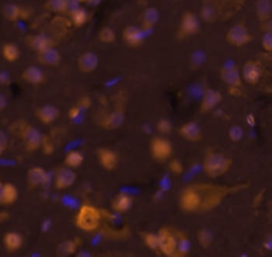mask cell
Listing matches in <instances>:
<instances>
[{"instance_id":"obj_1","label":"cell","mask_w":272,"mask_h":257,"mask_svg":"<svg viewBox=\"0 0 272 257\" xmlns=\"http://www.w3.org/2000/svg\"><path fill=\"white\" fill-rule=\"evenodd\" d=\"M241 186H221L209 183H197L184 187L179 196V206L185 213L210 212L222 203L229 195Z\"/></svg>"},{"instance_id":"obj_2","label":"cell","mask_w":272,"mask_h":257,"mask_svg":"<svg viewBox=\"0 0 272 257\" xmlns=\"http://www.w3.org/2000/svg\"><path fill=\"white\" fill-rule=\"evenodd\" d=\"M158 238V251L165 257H186L190 251V242L182 231L163 227L156 233Z\"/></svg>"},{"instance_id":"obj_3","label":"cell","mask_w":272,"mask_h":257,"mask_svg":"<svg viewBox=\"0 0 272 257\" xmlns=\"http://www.w3.org/2000/svg\"><path fill=\"white\" fill-rule=\"evenodd\" d=\"M233 165V160L218 152H209L203 158L204 173L211 179H218L225 175Z\"/></svg>"},{"instance_id":"obj_4","label":"cell","mask_w":272,"mask_h":257,"mask_svg":"<svg viewBox=\"0 0 272 257\" xmlns=\"http://www.w3.org/2000/svg\"><path fill=\"white\" fill-rule=\"evenodd\" d=\"M102 213L92 204H83L75 217V224L83 232H94L100 227Z\"/></svg>"},{"instance_id":"obj_5","label":"cell","mask_w":272,"mask_h":257,"mask_svg":"<svg viewBox=\"0 0 272 257\" xmlns=\"http://www.w3.org/2000/svg\"><path fill=\"white\" fill-rule=\"evenodd\" d=\"M173 153V146L170 140L162 136H156L150 141V154L157 162H165Z\"/></svg>"},{"instance_id":"obj_6","label":"cell","mask_w":272,"mask_h":257,"mask_svg":"<svg viewBox=\"0 0 272 257\" xmlns=\"http://www.w3.org/2000/svg\"><path fill=\"white\" fill-rule=\"evenodd\" d=\"M226 38L230 45L236 48H241L251 42L252 35L246 25H244V23H236V25L230 28Z\"/></svg>"},{"instance_id":"obj_7","label":"cell","mask_w":272,"mask_h":257,"mask_svg":"<svg viewBox=\"0 0 272 257\" xmlns=\"http://www.w3.org/2000/svg\"><path fill=\"white\" fill-rule=\"evenodd\" d=\"M20 136L25 143L26 150L29 152L36 151L43 143V135L36 128L25 125L20 128Z\"/></svg>"},{"instance_id":"obj_8","label":"cell","mask_w":272,"mask_h":257,"mask_svg":"<svg viewBox=\"0 0 272 257\" xmlns=\"http://www.w3.org/2000/svg\"><path fill=\"white\" fill-rule=\"evenodd\" d=\"M76 172L67 167H60L54 174V187L58 190H64L71 187L76 183Z\"/></svg>"},{"instance_id":"obj_9","label":"cell","mask_w":272,"mask_h":257,"mask_svg":"<svg viewBox=\"0 0 272 257\" xmlns=\"http://www.w3.org/2000/svg\"><path fill=\"white\" fill-rule=\"evenodd\" d=\"M201 25L198 16L191 11H186L182 15L180 23V33L183 36L195 35L200 31Z\"/></svg>"},{"instance_id":"obj_10","label":"cell","mask_w":272,"mask_h":257,"mask_svg":"<svg viewBox=\"0 0 272 257\" xmlns=\"http://www.w3.org/2000/svg\"><path fill=\"white\" fill-rule=\"evenodd\" d=\"M241 76L242 80L250 85L260 83L263 76V69L260 63L255 61H247L243 67Z\"/></svg>"},{"instance_id":"obj_11","label":"cell","mask_w":272,"mask_h":257,"mask_svg":"<svg viewBox=\"0 0 272 257\" xmlns=\"http://www.w3.org/2000/svg\"><path fill=\"white\" fill-rule=\"evenodd\" d=\"M97 158L100 166L108 171L115 170L119 163L118 154L114 150L107 147H100L97 149Z\"/></svg>"},{"instance_id":"obj_12","label":"cell","mask_w":272,"mask_h":257,"mask_svg":"<svg viewBox=\"0 0 272 257\" xmlns=\"http://www.w3.org/2000/svg\"><path fill=\"white\" fill-rule=\"evenodd\" d=\"M222 99L223 96L219 91L213 90V88H207L203 94L201 103H200V113H209V112L218 107V104L222 101Z\"/></svg>"},{"instance_id":"obj_13","label":"cell","mask_w":272,"mask_h":257,"mask_svg":"<svg viewBox=\"0 0 272 257\" xmlns=\"http://www.w3.org/2000/svg\"><path fill=\"white\" fill-rule=\"evenodd\" d=\"M179 134L183 139L189 142H199L203 138L201 128L196 122H188L182 125L179 128Z\"/></svg>"},{"instance_id":"obj_14","label":"cell","mask_w":272,"mask_h":257,"mask_svg":"<svg viewBox=\"0 0 272 257\" xmlns=\"http://www.w3.org/2000/svg\"><path fill=\"white\" fill-rule=\"evenodd\" d=\"M123 38L130 47H139L146 39V32L138 27L128 26L123 31Z\"/></svg>"},{"instance_id":"obj_15","label":"cell","mask_w":272,"mask_h":257,"mask_svg":"<svg viewBox=\"0 0 272 257\" xmlns=\"http://www.w3.org/2000/svg\"><path fill=\"white\" fill-rule=\"evenodd\" d=\"M79 70L83 74H92L99 65V59L97 54L92 51H86L81 53L77 61Z\"/></svg>"},{"instance_id":"obj_16","label":"cell","mask_w":272,"mask_h":257,"mask_svg":"<svg viewBox=\"0 0 272 257\" xmlns=\"http://www.w3.org/2000/svg\"><path fill=\"white\" fill-rule=\"evenodd\" d=\"M220 77L222 81L231 88H238L243 84L241 72L236 66H227L220 70Z\"/></svg>"},{"instance_id":"obj_17","label":"cell","mask_w":272,"mask_h":257,"mask_svg":"<svg viewBox=\"0 0 272 257\" xmlns=\"http://www.w3.org/2000/svg\"><path fill=\"white\" fill-rule=\"evenodd\" d=\"M26 43L32 50L36 51L37 53L47 49V48L53 47L52 39L48 35L43 33L28 35L26 37Z\"/></svg>"},{"instance_id":"obj_18","label":"cell","mask_w":272,"mask_h":257,"mask_svg":"<svg viewBox=\"0 0 272 257\" xmlns=\"http://www.w3.org/2000/svg\"><path fill=\"white\" fill-rule=\"evenodd\" d=\"M35 114L39 122L44 125H51L60 117L61 112L58 108L51 106V104H45V106L39 107L36 110Z\"/></svg>"},{"instance_id":"obj_19","label":"cell","mask_w":272,"mask_h":257,"mask_svg":"<svg viewBox=\"0 0 272 257\" xmlns=\"http://www.w3.org/2000/svg\"><path fill=\"white\" fill-rule=\"evenodd\" d=\"M125 119V111L123 109H116L109 113L101 123L102 127L107 130H116V128H121L124 125Z\"/></svg>"},{"instance_id":"obj_20","label":"cell","mask_w":272,"mask_h":257,"mask_svg":"<svg viewBox=\"0 0 272 257\" xmlns=\"http://www.w3.org/2000/svg\"><path fill=\"white\" fill-rule=\"evenodd\" d=\"M37 60L38 62L46 66H58L61 63L62 57L61 53L58 49H55L54 47L47 48V49L37 53Z\"/></svg>"},{"instance_id":"obj_21","label":"cell","mask_w":272,"mask_h":257,"mask_svg":"<svg viewBox=\"0 0 272 257\" xmlns=\"http://www.w3.org/2000/svg\"><path fill=\"white\" fill-rule=\"evenodd\" d=\"M133 205V198L126 194V192H121V194L116 195L111 202L112 210L117 214H125L128 211L131 210Z\"/></svg>"},{"instance_id":"obj_22","label":"cell","mask_w":272,"mask_h":257,"mask_svg":"<svg viewBox=\"0 0 272 257\" xmlns=\"http://www.w3.org/2000/svg\"><path fill=\"white\" fill-rule=\"evenodd\" d=\"M21 78L25 82L32 85H39L45 82V75L41 68L37 66H29L22 71Z\"/></svg>"},{"instance_id":"obj_23","label":"cell","mask_w":272,"mask_h":257,"mask_svg":"<svg viewBox=\"0 0 272 257\" xmlns=\"http://www.w3.org/2000/svg\"><path fill=\"white\" fill-rule=\"evenodd\" d=\"M47 173L42 167H32L27 173V183L30 188H36L45 184Z\"/></svg>"},{"instance_id":"obj_24","label":"cell","mask_w":272,"mask_h":257,"mask_svg":"<svg viewBox=\"0 0 272 257\" xmlns=\"http://www.w3.org/2000/svg\"><path fill=\"white\" fill-rule=\"evenodd\" d=\"M159 20V12L156 7L150 6L143 11L141 16V30L148 31L154 28Z\"/></svg>"},{"instance_id":"obj_25","label":"cell","mask_w":272,"mask_h":257,"mask_svg":"<svg viewBox=\"0 0 272 257\" xmlns=\"http://www.w3.org/2000/svg\"><path fill=\"white\" fill-rule=\"evenodd\" d=\"M80 246H81V242H80L79 238L64 240V242H62L58 246L57 249L58 257H69L71 255H74L78 251Z\"/></svg>"},{"instance_id":"obj_26","label":"cell","mask_w":272,"mask_h":257,"mask_svg":"<svg viewBox=\"0 0 272 257\" xmlns=\"http://www.w3.org/2000/svg\"><path fill=\"white\" fill-rule=\"evenodd\" d=\"M23 239L22 236L17 232H7L3 236L4 248L9 252H15L22 247Z\"/></svg>"},{"instance_id":"obj_27","label":"cell","mask_w":272,"mask_h":257,"mask_svg":"<svg viewBox=\"0 0 272 257\" xmlns=\"http://www.w3.org/2000/svg\"><path fill=\"white\" fill-rule=\"evenodd\" d=\"M255 12H257V16L260 21H268L272 13V5L270 0H258L255 2Z\"/></svg>"},{"instance_id":"obj_28","label":"cell","mask_w":272,"mask_h":257,"mask_svg":"<svg viewBox=\"0 0 272 257\" xmlns=\"http://www.w3.org/2000/svg\"><path fill=\"white\" fill-rule=\"evenodd\" d=\"M219 10L217 6L213 3H206L201 7L200 11V17L204 22H215L219 18Z\"/></svg>"},{"instance_id":"obj_29","label":"cell","mask_w":272,"mask_h":257,"mask_svg":"<svg viewBox=\"0 0 272 257\" xmlns=\"http://www.w3.org/2000/svg\"><path fill=\"white\" fill-rule=\"evenodd\" d=\"M17 198H18V190L17 188H16V186L13 185L12 183L3 184L1 204L11 205L16 202Z\"/></svg>"},{"instance_id":"obj_30","label":"cell","mask_w":272,"mask_h":257,"mask_svg":"<svg viewBox=\"0 0 272 257\" xmlns=\"http://www.w3.org/2000/svg\"><path fill=\"white\" fill-rule=\"evenodd\" d=\"M84 162V156L81 152L78 150H71L64 157V164L65 167L70 168V169H75L82 165Z\"/></svg>"},{"instance_id":"obj_31","label":"cell","mask_w":272,"mask_h":257,"mask_svg":"<svg viewBox=\"0 0 272 257\" xmlns=\"http://www.w3.org/2000/svg\"><path fill=\"white\" fill-rule=\"evenodd\" d=\"M1 54L4 60L7 62H16L19 58V48L13 43H6L2 46Z\"/></svg>"},{"instance_id":"obj_32","label":"cell","mask_w":272,"mask_h":257,"mask_svg":"<svg viewBox=\"0 0 272 257\" xmlns=\"http://www.w3.org/2000/svg\"><path fill=\"white\" fill-rule=\"evenodd\" d=\"M22 15V9L16 4H6L3 7V16L9 21H17Z\"/></svg>"},{"instance_id":"obj_33","label":"cell","mask_w":272,"mask_h":257,"mask_svg":"<svg viewBox=\"0 0 272 257\" xmlns=\"http://www.w3.org/2000/svg\"><path fill=\"white\" fill-rule=\"evenodd\" d=\"M197 238H198V243L201 246L203 249L210 248L211 245L214 242V235L213 233L209 229H200L197 233Z\"/></svg>"},{"instance_id":"obj_34","label":"cell","mask_w":272,"mask_h":257,"mask_svg":"<svg viewBox=\"0 0 272 257\" xmlns=\"http://www.w3.org/2000/svg\"><path fill=\"white\" fill-rule=\"evenodd\" d=\"M141 240L149 250L156 251L158 250V238L156 233L152 232H142L141 233Z\"/></svg>"},{"instance_id":"obj_35","label":"cell","mask_w":272,"mask_h":257,"mask_svg":"<svg viewBox=\"0 0 272 257\" xmlns=\"http://www.w3.org/2000/svg\"><path fill=\"white\" fill-rule=\"evenodd\" d=\"M98 37L103 44H112L116 41V33L111 27H103L99 31Z\"/></svg>"},{"instance_id":"obj_36","label":"cell","mask_w":272,"mask_h":257,"mask_svg":"<svg viewBox=\"0 0 272 257\" xmlns=\"http://www.w3.org/2000/svg\"><path fill=\"white\" fill-rule=\"evenodd\" d=\"M65 0H48L44 3V9L50 13H64Z\"/></svg>"},{"instance_id":"obj_37","label":"cell","mask_w":272,"mask_h":257,"mask_svg":"<svg viewBox=\"0 0 272 257\" xmlns=\"http://www.w3.org/2000/svg\"><path fill=\"white\" fill-rule=\"evenodd\" d=\"M70 17L75 27H82L84 23L89 20V13H87L83 7H80L79 10H77L75 13L70 15Z\"/></svg>"},{"instance_id":"obj_38","label":"cell","mask_w":272,"mask_h":257,"mask_svg":"<svg viewBox=\"0 0 272 257\" xmlns=\"http://www.w3.org/2000/svg\"><path fill=\"white\" fill-rule=\"evenodd\" d=\"M229 138L233 142L241 141L244 137V128L241 126L234 125L229 128Z\"/></svg>"},{"instance_id":"obj_39","label":"cell","mask_w":272,"mask_h":257,"mask_svg":"<svg viewBox=\"0 0 272 257\" xmlns=\"http://www.w3.org/2000/svg\"><path fill=\"white\" fill-rule=\"evenodd\" d=\"M262 48L264 51L270 53L272 51V31L267 30L262 36Z\"/></svg>"},{"instance_id":"obj_40","label":"cell","mask_w":272,"mask_h":257,"mask_svg":"<svg viewBox=\"0 0 272 257\" xmlns=\"http://www.w3.org/2000/svg\"><path fill=\"white\" fill-rule=\"evenodd\" d=\"M157 131L161 134H169L172 131V125L168 119H159L156 125Z\"/></svg>"},{"instance_id":"obj_41","label":"cell","mask_w":272,"mask_h":257,"mask_svg":"<svg viewBox=\"0 0 272 257\" xmlns=\"http://www.w3.org/2000/svg\"><path fill=\"white\" fill-rule=\"evenodd\" d=\"M168 169L174 175H180L184 172V166L179 159H171L168 165Z\"/></svg>"},{"instance_id":"obj_42","label":"cell","mask_w":272,"mask_h":257,"mask_svg":"<svg viewBox=\"0 0 272 257\" xmlns=\"http://www.w3.org/2000/svg\"><path fill=\"white\" fill-rule=\"evenodd\" d=\"M81 5H80L79 0H65V7H64V13L71 15L79 10Z\"/></svg>"},{"instance_id":"obj_43","label":"cell","mask_w":272,"mask_h":257,"mask_svg":"<svg viewBox=\"0 0 272 257\" xmlns=\"http://www.w3.org/2000/svg\"><path fill=\"white\" fill-rule=\"evenodd\" d=\"M7 148V139L3 133L0 132V156L2 155L3 152Z\"/></svg>"},{"instance_id":"obj_44","label":"cell","mask_w":272,"mask_h":257,"mask_svg":"<svg viewBox=\"0 0 272 257\" xmlns=\"http://www.w3.org/2000/svg\"><path fill=\"white\" fill-rule=\"evenodd\" d=\"M0 84H3V85L10 84V77L6 72H3V71L0 72Z\"/></svg>"},{"instance_id":"obj_45","label":"cell","mask_w":272,"mask_h":257,"mask_svg":"<svg viewBox=\"0 0 272 257\" xmlns=\"http://www.w3.org/2000/svg\"><path fill=\"white\" fill-rule=\"evenodd\" d=\"M6 104H7V101H6L5 97L2 94H0V111H2V110L5 109Z\"/></svg>"},{"instance_id":"obj_46","label":"cell","mask_w":272,"mask_h":257,"mask_svg":"<svg viewBox=\"0 0 272 257\" xmlns=\"http://www.w3.org/2000/svg\"><path fill=\"white\" fill-rule=\"evenodd\" d=\"M86 3L91 6H97L101 3V0H95V1H93V0H87Z\"/></svg>"},{"instance_id":"obj_47","label":"cell","mask_w":272,"mask_h":257,"mask_svg":"<svg viewBox=\"0 0 272 257\" xmlns=\"http://www.w3.org/2000/svg\"><path fill=\"white\" fill-rule=\"evenodd\" d=\"M7 217H9V215H7L6 212H1L0 213V221H4L5 219H7Z\"/></svg>"},{"instance_id":"obj_48","label":"cell","mask_w":272,"mask_h":257,"mask_svg":"<svg viewBox=\"0 0 272 257\" xmlns=\"http://www.w3.org/2000/svg\"><path fill=\"white\" fill-rule=\"evenodd\" d=\"M2 190H3V183L1 180H0V204H1V201H2Z\"/></svg>"},{"instance_id":"obj_49","label":"cell","mask_w":272,"mask_h":257,"mask_svg":"<svg viewBox=\"0 0 272 257\" xmlns=\"http://www.w3.org/2000/svg\"><path fill=\"white\" fill-rule=\"evenodd\" d=\"M162 257H165V256H162Z\"/></svg>"}]
</instances>
